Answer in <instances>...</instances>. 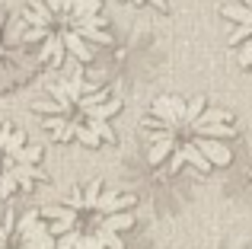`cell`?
<instances>
[{"instance_id": "obj_4", "label": "cell", "mask_w": 252, "mask_h": 249, "mask_svg": "<svg viewBox=\"0 0 252 249\" xmlns=\"http://www.w3.org/2000/svg\"><path fill=\"white\" fill-rule=\"evenodd\" d=\"M102 0H61L58 10H48L45 0H32L23 13L26 26L45 29V42L38 48V61L61 67L64 58L90 64L96 58V45H112V32L102 19Z\"/></svg>"}, {"instance_id": "obj_13", "label": "cell", "mask_w": 252, "mask_h": 249, "mask_svg": "<svg viewBox=\"0 0 252 249\" xmlns=\"http://www.w3.org/2000/svg\"><path fill=\"white\" fill-rule=\"evenodd\" d=\"M0 154H3V150H0Z\"/></svg>"}, {"instance_id": "obj_5", "label": "cell", "mask_w": 252, "mask_h": 249, "mask_svg": "<svg viewBox=\"0 0 252 249\" xmlns=\"http://www.w3.org/2000/svg\"><path fill=\"white\" fill-rule=\"evenodd\" d=\"M220 16L233 23V29H230V35H227V45L236 48L243 67H249L252 64V0L220 3Z\"/></svg>"}, {"instance_id": "obj_9", "label": "cell", "mask_w": 252, "mask_h": 249, "mask_svg": "<svg viewBox=\"0 0 252 249\" xmlns=\"http://www.w3.org/2000/svg\"><path fill=\"white\" fill-rule=\"evenodd\" d=\"M134 6H144V3H150V6H157V10H166L169 6V0H131Z\"/></svg>"}, {"instance_id": "obj_1", "label": "cell", "mask_w": 252, "mask_h": 249, "mask_svg": "<svg viewBox=\"0 0 252 249\" xmlns=\"http://www.w3.org/2000/svg\"><path fill=\"white\" fill-rule=\"evenodd\" d=\"M141 137L147 144V163L176 176L182 166H195L201 176L233 163L236 124L227 109L211 106L208 99L157 96L141 122Z\"/></svg>"}, {"instance_id": "obj_8", "label": "cell", "mask_w": 252, "mask_h": 249, "mask_svg": "<svg viewBox=\"0 0 252 249\" xmlns=\"http://www.w3.org/2000/svg\"><path fill=\"white\" fill-rule=\"evenodd\" d=\"M3 230H6V233H13V230H16V211H13V208H6V218H3Z\"/></svg>"}, {"instance_id": "obj_12", "label": "cell", "mask_w": 252, "mask_h": 249, "mask_svg": "<svg viewBox=\"0 0 252 249\" xmlns=\"http://www.w3.org/2000/svg\"><path fill=\"white\" fill-rule=\"evenodd\" d=\"M0 176H3V169H0Z\"/></svg>"}, {"instance_id": "obj_10", "label": "cell", "mask_w": 252, "mask_h": 249, "mask_svg": "<svg viewBox=\"0 0 252 249\" xmlns=\"http://www.w3.org/2000/svg\"><path fill=\"white\" fill-rule=\"evenodd\" d=\"M6 243H10V233H6L3 224H0V249H6Z\"/></svg>"}, {"instance_id": "obj_6", "label": "cell", "mask_w": 252, "mask_h": 249, "mask_svg": "<svg viewBox=\"0 0 252 249\" xmlns=\"http://www.w3.org/2000/svg\"><path fill=\"white\" fill-rule=\"evenodd\" d=\"M23 147H26V134L23 131H10V137L3 141L0 150H3V154H16V150H23Z\"/></svg>"}, {"instance_id": "obj_11", "label": "cell", "mask_w": 252, "mask_h": 249, "mask_svg": "<svg viewBox=\"0 0 252 249\" xmlns=\"http://www.w3.org/2000/svg\"><path fill=\"white\" fill-rule=\"evenodd\" d=\"M6 137H10V128H6V124H0V147H3Z\"/></svg>"}, {"instance_id": "obj_3", "label": "cell", "mask_w": 252, "mask_h": 249, "mask_svg": "<svg viewBox=\"0 0 252 249\" xmlns=\"http://www.w3.org/2000/svg\"><path fill=\"white\" fill-rule=\"evenodd\" d=\"M32 112L42 115V124L61 144L77 141L83 147H99L102 141H115L112 119L122 112V99L105 87L90 83L80 70L48 87V99H35Z\"/></svg>"}, {"instance_id": "obj_2", "label": "cell", "mask_w": 252, "mask_h": 249, "mask_svg": "<svg viewBox=\"0 0 252 249\" xmlns=\"http://www.w3.org/2000/svg\"><path fill=\"white\" fill-rule=\"evenodd\" d=\"M137 198L109 192L102 182L74 188L64 205L42 208L55 249H125V233L137 224Z\"/></svg>"}, {"instance_id": "obj_7", "label": "cell", "mask_w": 252, "mask_h": 249, "mask_svg": "<svg viewBox=\"0 0 252 249\" xmlns=\"http://www.w3.org/2000/svg\"><path fill=\"white\" fill-rule=\"evenodd\" d=\"M16 188H19V182H16V176H13V173H3V176H0V198H10Z\"/></svg>"}]
</instances>
